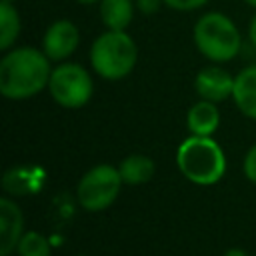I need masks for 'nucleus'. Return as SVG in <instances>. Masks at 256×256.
Returning <instances> with one entry per match:
<instances>
[{"instance_id": "f257e3e1", "label": "nucleus", "mask_w": 256, "mask_h": 256, "mask_svg": "<svg viewBox=\"0 0 256 256\" xmlns=\"http://www.w3.org/2000/svg\"><path fill=\"white\" fill-rule=\"evenodd\" d=\"M50 58L30 46L14 48L0 60V92L8 100H26L42 92L50 82Z\"/></svg>"}, {"instance_id": "f03ea898", "label": "nucleus", "mask_w": 256, "mask_h": 256, "mask_svg": "<svg viewBox=\"0 0 256 256\" xmlns=\"http://www.w3.org/2000/svg\"><path fill=\"white\" fill-rule=\"evenodd\" d=\"M180 172L194 184H216L226 172V156L210 136H190L176 152Z\"/></svg>"}, {"instance_id": "7ed1b4c3", "label": "nucleus", "mask_w": 256, "mask_h": 256, "mask_svg": "<svg viewBox=\"0 0 256 256\" xmlns=\"http://www.w3.org/2000/svg\"><path fill=\"white\" fill-rule=\"evenodd\" d=\"M138 58L134 40L124 30H106L90 48V64L94 72L106 80H120L128 76Z\"/></svg>"}, {"instance_id": "20e7f679", "label": "nucleus", "mask_w": 256, "mask_h": 256, "mask_svg": "<svg viewBox=\"0 0 256 256\" xmlns=\"http://www.w3.org/2000/svg\"><path fill=\"white\" fill-rule=\"evenodd\" d=\"M194 44L212 62H228L240 52V32L222 12H206L194 26Z\"/></svg>"}, {"instance_id": "39448f33", "label": "nucleus", "mask_w": 256, "mask_h": 256, "mask_svg": "<svg viewBox=\"0 0 256 256\" xmlns=\"http://www.w3.org/2000/svg\"><path fill=\"white\" fill-rule=\"evenodd\" d=\"M122 184L124 182L118 168L110 164H98L80 178L76 196L84 210L100 212V210H106L116 200Z\"/></svg>"}, {"instance_id": "423d86ee", "label": "nucleus", "mask_w": 256, "mask_h": 256, "mask_svg": "<svg viewBox=\"0 0 256 256\" xmlns=\"http://www.w3.org/2000/svg\"><path fill=\"white\" fill-rule=\"evenodd\" d=\"M48 90H50V96L60 106L80 108L92 98L94 84L86 68L74 62H64L52 70Z\"/></svg>"}, {"instance_id": "0eeeda50", "label": "nucleus", "mask_w": 256, "mask_h": 256, "mask_svg": "<svg viewBox=\"0 0 256 256\" xmlns=\"http://www.w3.org/2000/svg\"><path fill=\"white\" fill-rule=\"evenodd\" d=\"M80 44V30L70 20H56L48 26L42 38V50L44 54L54 60H66Z\"/></svg>"}, {"instance_id": "6e6552de", "label": "nucleus", "mask_w": 256, "mask_h": 256, "mask_svg": "<svg viewBox=\"0 0 256 256\" xmlns=\"http://www.w3.org/2000/svg\"><path fill=\"white\" fill-rule=\"evenodd\" d=\"M194 88L200 98L210 102H222L234 92V76H230L224 68L206 66L196 74Z\"/></svg>"}, {"instance_id": "1a4fd4ad", "label": "nucleus", "mask_w": 256, "mask_h": 256, "mask_svg": "<svg viewBox=\"0 0 256 256\" xmlns=\"http://www.w3.org/2000/svg\"><path fill=\"white\" fill-rule=\"evenodd\" d=\"M22 228H24V218L20 208L10 198H2L0 200V254L2 256H10V252L18 248V242L22 238Z\"/></svg>"}, {"instance_id": "9d476101", "label": "nucleus", "mask_w": 256, "mask_h": 256, "mask_svg": "<svg viewBox=\"0 0 256 256\" xmlns=\"http://www.w3.org/2000/svg\"><path fill=\"white\" fill-rule=\"evenodd\" d=\"M232 98L244 116L256 120V64L242 68L234 76Z\"/></svg>"}, {"instance_id": "9b49d317", "label": "nucleus", "mask_w": 256, "mask_h": 256, "mask_svg": "<svg viewBox=\"0 0 256 256\" xmlns=\"http://www.w3.org/2000/svg\"><path fill=\"white\" fill-rule=\"evenodd\" d=\"M220 124V112L210 100H200L190 106L186 114V126L194 136H212Z\"/></svg>"}, {"instance_id": "f8f14e48", "label": "nucleus", "mask_w": 256, "mask_h": 256, "mask_svg": "<svg viewBox=\"0 0 256 256\" xmlns=\"http://www.w3.org/2000/svg\"><path fill=\"white\" fill-rule=\"evenodd\" d=\"M132 16V0H100V18L108 30H126Z\"/></svg>"}, {"instance_id": "ddd939ff", "label": "nucleus", "mask_w": 256, "mask_h": 256, "mask_svg": "<svg viewBox=\"0 0 256 256\" xmlns=\"http://www.w3.org/2000/svg\"><path fill=\"white\" fill-rule=\"evenodd\" d=\"M118 170H120L124 184H144L154 176L156 166H154L152 158H148L144 154H132L122 160Z\"/></svg>"}, {"instance_id": "4468645a", "label": "nucleus", "mask_w": 256, "mask_h": 256, "mask_svg": "<svg viewBox=\"0 0 256 256\" xmlns=\"http://www.w3.org/2000/svg\"><path fill=\"white\" fill-rule=\"evenodd\" d=\"M20 34V16L14 4L0 0V50H8Z\"/></svg>"}, {"instance_id": "2eb2a0df", "label": "nucleus", "mask_w": 256, "mask_h": 256, "mask_svg": "<svg viewBox=\"0 0 256 256\" xmlns=\"http://www.w3.org/2000/svg\"><path fill=\"white\" fill-rule=\"evenodd\" d=\"M18 256H50V244L40 232H26L18 242Z\"/></svg>"}, {"instance_id": "dca6fc26", "label": "nucleus", "mask_w": 256, "mask_h": 256, "mask_svg": "<svg viewBox=\"0 0 256 256\" xmlns=\"http://www.w3.org/2000/svg\"><path fill=\"white\" fill-rule=\"evenodd\" d=\"M164 4L178 12H192L208 4V0H164Z\"/></svg>"}, {"instance_id": "f3484780", "label": "nucleus", "mask_w": 256, "mask_h": 256, "mask_svg": "<svg viewBox=\"0 0 256 256\" xmlns=\"http://www.w3.org/2000/svg\"><path fill=\"white\" fill-rule=\"evenodd\" d=\"M244 174L250 182L256 184V144L248 150V154L244 158Z\"/></svg>"}, {"instance_id": "a211bd4d", "label": "nucleus", "mask_w": 256, "mask_h": 256, "mask_svg": "<svg viewBox=\"0 0 256 256\" xmlns=\"http://www.w3.org/2000/svg\"><path fill=\"white\" fill-rule=\"evenodd\" d=\"M160 2H164V0H136V8L142 14H154L160 8Z\"/></svg>"}, {"instance_id": "6ab92c4d", "label": "nucleus", "mask_w": 256, "mask_h": 256, "mask_svg": "<svg viewBox=\"0 0 256 256\" xmlns=\"http://www.w3.org/2000/svg\"><path fill=\"white\" fill-rule=\"evenodd\" d=\"M248 38L256 46V14H254V18L250 20V26H248Z\"/></svg>"}, {"instance_id": "aec40b11", "label": "nucleus", "mask_w": 256, "mask_h": 256, "mask_svg": "<svg viewBox=\"0 0 256 256\" xmlns=\"http://www.w3.org/2000/svg\"><path fill=\"white\" fill-rule=\"evenodd\" d=\"M224 256H250L248 252H244V250H240V248H230Z\"/></svg>"}, {"instance_id": "412c9836", "label": "nucleus", "mask_w": 256, "mask_h": 256, "mask_svg": "<svg viewBox=\"0 0 256 256\" xmlns=\"http://www.w3.org/2000/svg\"><path fill=\"white\" fill-rule=\"evenodd\" d=\"M76 2H80V4H94V2H100V0H76Z\"/></svg>"}, {"instance_id": "4be33fe9", "label": "nucleus", "mask_w": 256, "mask_h": 256, "mask_svg": "<svg viewBox=\"0 0 256 256\" xmlns=\"http://www.w3.org/2000/svg\"><path fill=\"white\" fill-rule=\"evenodd\" d=\"M244 2H246V4H250V6H254V8H256V0H244Z\"/></svg>"}, {"instance_id": "5701e85b", "label": "nucleus", "mask_w": 256, "mask_h": 256, "mask_svg": "<svg viewBox=\"0 0 256 256\" xmlns=\"http://www.w3.org/2000/svg\"><path fill=\"white\" fill-rule=\"evenodd\" d=\"M2 2H10V4H14V2H16V0H2Z\"/></svg>"}]
</instances>
